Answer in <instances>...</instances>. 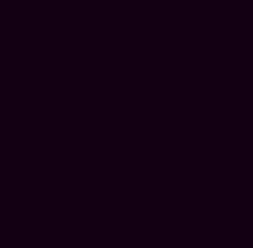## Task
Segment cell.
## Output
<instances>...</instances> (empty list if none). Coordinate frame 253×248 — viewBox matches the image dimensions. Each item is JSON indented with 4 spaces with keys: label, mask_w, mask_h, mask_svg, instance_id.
<instances>
[]
</instances>
